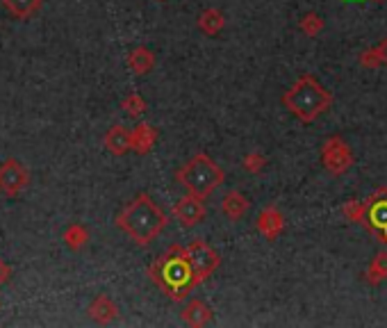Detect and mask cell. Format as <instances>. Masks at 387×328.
Returning <instances> with one entry per match:
<instances>
[{"label":"cell","instance_id":"6da1fadb","mask_svg":"<svg viewBox=\"0 0 387 328\" xmlns=\"http://www.w3.org/2000/svg\"><path fill=\"white\" fill-rule=\"evenodd\" d=\"M117 226L139 246H148L167 226V215L148 194H139L119 212Z\"/></svg>","mask_w":387,"mask_h":328},{"label":"cell","instance_id":"7a4b0ae2","mask_svg":"<svg viewBox=\"0 0 387 328\" xmlns=\"http://www.w3.org/2000/svg\"><path fill=\"white\" fill-rule=\"evenodd\" d=\"M151 278L160 285V290L174 301H185V297L196 287L192 267L185 258V249L171 246L164 256L151 267Z\"/></svg>","mask_w":387,"mask_h":328},{"label":"cell","instance_id":"3957f363","mask_svg":"<svg viewBox=\"0 0 387 328\" xmlns=\"http://www.w3.org/2000/svg\"><path fill=\"white\" fill-rule=\"evenodd\" d=\"M283 105L301 123L317 121L333 105V94L321 82L306 73L294 82V87L283 96Z\"/></svg>","mask_w":387,"mask_h":328},{"label":"cell","instance_id":"277c9868","mask_svg":"<svg viewBox=\"0 0 387 328\" xmlns=\"http://www.w3.org/2000/svg\"><path fill=\"white\" fill-rule=\"evenodd\" d=\"M224 178H226L224 169H221L208 153H196L176 174L178 185H183L189 194L199 196V199H208V196L224 183Z\"/></svg>","mask_w":387,"mask_h":328},{"label":"cell","instance_id":"5b68a950","mask_svg":"<svg viewBox=\"0 0 387 328\" xmlns=\"http://www.w3.org/2000/svg\"><path fill=\"white\" fill-rule=\"evenodd\" d=\"M185 258H187L189 267H192V272H194L196 285H201L205 278H210L214 272H217V267L221 265V256L203 240H194L192 244H187L185 246Z\"/></svg>","mask_w":387,"mask_h":328},{"label":"cell","instance_id":"8992f818","mask_svg":"<svg viewBox=\"0 0 387 328\" xmlns=\"http://www.w3.org/2000/svg\"><path fill=\"white\" fill-rule=\"evenodd\" d=\"M321 164L331 176H342L353 167V151L340 135L328 137L321 146Z\"/></svg>","mask_w":387,"mask_h":328},{"label":"cell","instance_id":"52a82bcc","mask_svg":"<svg viewBox=\"0 0 387 328\" xmlns=\"http://www.w3.org/2000/svg\"><path fill=\"white\" fill-rule=\"evenodd\" d=\"M367 231L376 235L381 244H387V187L376 190L367 199Z\"/></svg>","mask_w":387,"mask_h":328},{"label":"cell","instance_id":"ba28073f","mask_svg":"<svg viewBox=\"0 0 387 328\" xmlns=\"http://www.w3.org/2000/svg\"><path fill=\"white\" fill-rule=\"evenodd\" d=\"M205 199H199L194 194L183 196L176 205H174V217L183 228H194L199 226L201 221L208 215V208H205Z\"/></svg>","mask_w":387,"mask_h":328},{"label":"cell","instance_id":"9c48e42d","mask_svg":"<svg viewBox=\"0 0 387 328\" xmlns=\"http://www.w3.org/2000/svg\"><path fill=\"white\" fill-rule=\"evenodd\" d=\"M30 176L16 160H7L0 167V192L7 196H19L28 187Z\"/></svg>","mask_w":387,"mask_h":328},{"label":"cell","instance_id":"30bf717a","mask_svg":"<svg viewBox=\"0 0 387 328\" xmlns=\"http://www.w3.org/2000/svg\"><path fill=\"white\" fill-rule=\"evenodd\" d=\"M255 226H258V233L265 237V240L274 242L276 237H281L283 231H285V217L276 205H269V208H265L260 212Z\"/></svg>","mask_w":387,"mask_h":328},{"label":"cell","instance_id":"8fae6325","mask_svg":"<svg viewBox=\"0 0 387 328\" xmlns=\"http://www.w3.org/2000/svg\"><path fill=\"white\" fill-rule=\"evenodd\" d=\"M105 149L112 155H126L133 151V130L126 126H112L105 135Z\"/></svg>","mask_w":387,"mask_h":328},{"label":"cell","instance_id":"7c38bea8","mask_svg":"<svg viewBox=\"0 0 387 328\" xmlns=\"http://www.w3.org/2000/svg\"><path fill=\"white\" fill-rule=\"evenodd\" d=\"M183 322L189 324V326H194V328L208 326L212 322V308L201 299L189 301L185 306V310H183Z\"/></svg>","mask_w":387,"mask_h":328},{"label":"cell","instance_id":"4fadbf2b","mask_svg":"<svg viewBox=\"0 0 387 328\" xmlns=\"http://www.w3.org/2000/svg\"><path fill=\"white\" fill-rule=\"evenodd\" d=\"M221 210H224V215H226L228 219L240 221V219L246 217V212L251 210V201L246 199V196H244L242 192L233 190V192H228V194L224 196V201H221Z\"/></svg>","mask_w":387,"mask_h":328},{"label":"cell","instance_id":"5bb4252c","mask_svg":"<svg viewBox=\"0 0 387 328\" xmlns=\"http://www.w3.org/2000/svg\"><path fill=\"white\" fill-rule=\"evenodd\" d=\"M117 315H119L117 303L107 297V294H98V297L92 301V306H89V317L98 324H110Z\"/></svg>","mask_w":387,"mask_h":328},{"label":"cell","instance_id":"9a60e30c","mask_svg":"<svg viewBox=\"0 0 387 328\" xmlns=\"http://www.w3.org/2000/svg\"><path fill=\"white\" fill-rule=\"evenodd\" d=\"M158 142V130L148 123H139V126L133 128V151L139 155L151 153V149Z\"/></svg>","mask_w":387,"mask_h":328},{"label":"cell","instance_id":"2e32d148","mask_svg":"<svg viewBox=\"0 0 387 328\" xmlns=\"http://www.w3.org/2000/svg\"><path fill=\"white\" fill-rule=\"evenodd\" d=\"M128 67L133 73H137V76H146V73L155 67L153 51H148V48H144V46L135 48V51L128 55Z\"/></svg>","mask_w":387,"mask_h":328},{"label":"cell","instance_id":"e0dca14e","mask_svg":"<svg viewBox=\"0 0 387 328\" xmlns=\"http://www.w3.org/2000/svg\"><path fill=\"white\" fill-rule=\"evenodd\" d=\"M3 5L12 16H16V19L28 21L30 16H35L41 10L44 0H3Z\"/></svg>","mask_w":387,"mask_h":328},{"label":"cell","instance_id":"ac0fdd59","mask_svg":"<svg viewBox=\"0 0 387 328\" xmlns=\"http://www.w3.org/2000/svg\"><path fill=\"white\" fill-rule=\"evenodd\" d=\"M224 26H226L224 14H221L219 10H212V7H210V10H203L201 16H199L201 32H205V35H210V37L219 35V32L224 30Z\"/></svg>","mask_w":387,"mask_h":328},{"label":"cell","instance_id":"d6986e66","mask_svg":"<svg viewBox=\"0 0 387 328\" xmlns=\"http://www.w3.org/2000/svg\"><path fill=\"white\" fill-rule=\"evenodd\" d=\"M365 278L369 285H381L387 278V251H381L378 256H374V260L369 262Z\"/></svg>","mask_w":387,"mask_h":328},{"label":"cell","instance_id":"ffe728a7","mask_svg":"<svg viewBox=\"0 0 387 328\" xmlns=\"http://www.w3.org/2000/svg\"><path fill=\"white\" fill-rule=\"evenodd\" d=\"M87 242H89V233L82 224H71L67 231H64V244L73 251H80Z\"/></svg>","mask_w":387,"mask_h":328},{"label":"cell","instance_id":"44dd1931","mask_svg":"<svg viewBox=\"0 0 387 328\" xmlns=\"http://www.w3.org/2000/svg\"><path fill=\"white\" fill-rule=\"evenodd\" d=\"M367 212H369L367 201H347L342 205V215L360 226H367Z\"/></svg>","mask_w":387,"mask_h":328},{"label":"cell","instance_id":"7402d4cb","mask_svg":"<svg viewBox=\"0 0 387 328\" xmlns=\"http://www.w3.org/2000/svg\"><path fill=\"white\" fill-rule=\"evenodd\" d=\"M121 108H123V112H126V114H130V117L139 119L146 112V101L139 94H130V96L123 98Z\"/></svg>","mask_w":387,"mask_h":328},{"label":"cell","instance_id":"603a6c76","mask_svg":"<svg viewBox=\"0 0 387 328\" xmlns=\"http://www.w3.org/2000/svg\"><path fill=\"white\" fill-rule=\"evenodd\" d=\"M321 30H324V19H321L319 14L308 12V14L301 19V32H303V35H308V37H317Z\"/></svg>","mask_w":387,"mask_h":328},{"label":"cell","instance_id":"cb8c5ba5","mask_svg":"<svg viewBox=\"0 0 387 328\" xmlns=\"http://www.w3.org/2000/svg\"><path fill=\"white\" fill-rule=\"evenodd\" d=\"M242 167L249 171V174H260V171L267 167V158L262 153H258V151L246 153L244 160H242Z\"/></svg>","mask_w":387,"mask_h":328},{"label":"cell","instance_id":"d4e9b609","mask_svg":"<svg viewBox=\"0 0 387 328\" xmlns=\"http://www.w3.org/2000/svg\"><path fill=\"white\" fill-rule=\"evenodd\" d=\"M360 67H365V69H378V67H383L381 55H378L376 46L374 48H367V51L360 55Z\"/></svg>","mask_w":387,"mask_h":328},{"label":"cell","instance_id":"484cf974","mask_svg":"<svg viewBox=\"0 0 387 328\" xmlns=\"http://www.w3.org/2000/svg\"><path fill=\"white\" fill-rule=\"evenodd\" d=\"M376 51H378V55H381V62L387 67V37L381 39V44L376 46Z\"/></svg>","mask_w":387,"mask_h":328},{"label":"cell","instance_id":"4316f807","mask_svg":"<svg viewBox=\"0 0 387 328\" xmlns=\"http://www.w3.org/2000/svg\"><path fill=\"white\" fill-rule=\"evenodd\" d=\"M7 278H10V267H7L3 260H0V285L7 283Z\"/></svg>","mask_w":387,"mask_h":328},{"label":"cell","instance_id":"83f0119b","mask_svg":"<svg viewBox=\"0 0 387 328\" xmlns=\"http://www.w3.org/2000/svg\"><path fill=\"white\" fill-rule=\"evenodd\" d=\"M160 3H162V0H160Z\"/></svg>","mask_w":387,"mask_h":328}]
</instances>
